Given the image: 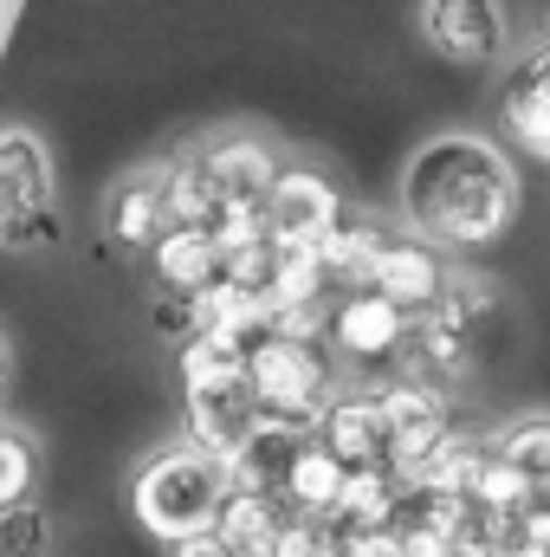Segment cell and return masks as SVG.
<instances>
[{
	"label": "cell",
	"mask_w": 550,
	"mask_h": 557,
	"mask_svg": "<svg viewBox=\"0 0 550 557\" xmlns=\"http://www.w3.org/2000/svg\"><path fill=\"white\" fill-rule=\"evenodd\" d=\"M350 473H363V467H389V434H383V403H376V389L370 396H337L317 428H311Z\"/></svg>",
	"instance_id": "14"
},
{
	"label": "cell",
	"mask_w": 550,
	"mask_h": 557,
	"mask_svg": "<svg viewBox=\"0 0 550 557\" xmlns=\"http://www.w3.org/2000/svg\"><path fill=\"white\" fill-rule=\"evenodd\" d=\"M7 383H13V363H7V344H0V403H7Z\"/></svg>",
	"instance_id": "25"
},
{
	"label": "cell",
	"mask_w": 550,
	"mask_h": 557,
	"mask_svg": "<svg viewBox=\"0 0 550 557\" xmlns=\"http://www.w3.org/2000/svg\"><path fill=\"white\" fill-rule=\"evenodd\" d=\"M285 519H291V512H285V499L234 486V493H227V506H221V519H214V539H227V552H234V557H278Z\"/></svg>",
	"instance_id": "17"
},
{
	"label": "cell",
	"mask_w": 550,
	"mask_h": 557,
	"mask_svg": "<svg viewBox=\"0 0 550 557\" xmlns=\"http://www.w3.org/2000/svg\"><path fill=\"white\" fill-rule=\"evenodd\" d=\"M518 169L492 137L473 131H447V137L421 143L414 162L402 169V214L427 247H453V253H479L492 240H505V227L518 221Z\"/></svg>",
	"instance_id": "1"
},
{
	"label": "cell",
	"mask_w": 550,
	"mask_h": 557,
	"mask_svg": "<svg viewBox=\"0 0 550 557\" xmlns=\"http://www.w3.org/2000/svg\"><path fill=\"white\" fill-rule=\"evenodd\" d=\"M421 39L466 72H486L512 52L505 0H421Z\"/></svg>",
	"instance_id": "7"
},
{
	"label": "cell",
	"mask_w": 550,
	"mask_h": 557,
	"mask_svg": "<svg viewBox=\"0 0 550 557\" xmlns=\"http://www.w3.org/2000/svg\"><path fill=\"white\" fill-rule=\"evenodd\" d=\"M473 337H479V324L460 311V305H434V311H421L409 324V350H402V363H409V383H427V389H447L453 376H466V363H473Z\"/></svg>",
	"instance_id": "9"
},
{
	"label": "cell",
	"mask_w": 550,
	"mask_h": 557,
	"mask_svg": "<svg viewBox=\"0 0 550 557\" xmlns=\"http://www.w3.org/2000/svg\"><path fill=\"white\" fill-rule=\"evenodd\" d=\"M182 416H188V441L201 454H214L221 467H234V454L260 434V396L247 383V344L195 331L182 344Z\"/></svg>",
	"instance_id": "2"
},
{
	"label": "cell",
	"mask_w": 550,
	"mask_h": 557,
	"mask_svg": "<svg viewBox=\"0 0 550 557\" xmlns=\"http://www.w3.org/2000/svg\"><path fill=\"white\" fill-rule=\"evenodd\" d=\"M492 454L532 486V499H550V416H518L492 434Z\"/></svg>",
	"instance_id": "21"
},
{
	"label": "cell",
	"mask_w": 550,
	"mask_h": 557,
	"mask_svg": "<svg viewBox=\"0 0 550 557\" xmlns=\"http://www.w3.org/2000/svg\"><path fill=\"white\" fill-rule=\"evenodd\" d=\"M52 552V519H46V506H13V512H0V557H46Z\"/></svg>",
	"instance_id": "23"
},
{
	"label": "cell",
	"mask_w": 550,
	"mask_h": 557,
	"mask_svg": "<svg viewBox=\"0 0 550 557\" xmlns=\"http://www.w3.org/2000/svg\"><path fill=\"white\" fill-rule=\"evenodd\" d=\"M247 383L260 396L266 421H291V428H317V416L337 403V363L324 337L304 331H260L247 344Z\"/></svg>",
	"instance_id": "4"
},
{
	"label": "cell",
	"mask_w": 550,
	"mask_h": 557,
	"mask_svg": "<svg viewBox=\"0 0 550 557\" xmlns=\"http://www.w3.org/2000/svg\"><path fill=\"white\" fill-rule=\"evenodd\" d=\"M168 557H234V552H227V539L201 532V539H182V545H168Z\"/></svg>",
	"instance_id": "24"
},
{
	"label": "cell",
	"mask_w": 550,
	"mask_h": 557,
	"mask_svg": "<svg viewBox=\"0 0 550 557\" xmlns=\"http://www.w3.org/2000/svg\"><path fill=\"white\" fill-rule=\"evenodd\" d=\"M149 267H155V285L168 298H201L214 278H227V253H221L214 227H168L149 247Z\"/></svg>",
	"instance_id": "13"
},
{
	"label": "cell",
	"mask_w": 550,
	"mask_h": 557,
	"mask_svg": "<svg viewBox=\"0 0 550 557\" xmlns=\"http://www.w3.org/2000/svg\"><path fill=\"white\" fill-rule=\"evenodd\" d=\"M376 403H383V434H389V467L414 480L447 441H453V421H447V403H440V389H427V383H383L376 389Z\"/></svg>",
	"instance_id": "8"
},
{
	"label": "cell",
	"mask_w": 550,
	"mask_h": 557,
	"mask_svg": "<svg viewBox=\"0 0 550 557\" xmlns=\"http://www.w3.org/2000/svg\"><path fill=\"white\" fill-rule=\"evenodd\" d=\"M155 182H162V208H168V227H214V214H221V188H214V175H208V162L188 149V156H175V162H162L155 169Z\"/></svg>",
	"instance_id": "20"
},
{
	"label": "cell",
	"mask_w": 550,
	"mask_h": 557,
	"mask_svg": "<svg viewBox=\"0 0 550 557\" xmlns=\"http://www.w3.org/2000/svg\"><path fill=\"white\" fill-rule=\"evenodd\" d=\"M409 311L396 298H383L376 285H350L330 298V318H324V344L330 357L357 363V370H376V363H396L409 350Z\"/></svg>",
	"instance_id": "6"
},
{
	"label": "cell",
	"mask_w": 550,
	"mask_h": 557,
	"mask_svg": "<svg viewBox=\"0 0 550 557\" xmlns=\"http://www.w3.org/2000/svg\"><path fill=\"white\" fill-rule=\"evenodd\" d=\"M195 156L208 162V175H214V188L227 201H266L278 182V162L260 137H214V143H201Z\"/></svg>",
	"instance_id": "16"
},
{
	"label": "cell",
	"mask_w": 550,
	"mask_h": 557,
	"mask_svg": "<svg viewBox=\"0 0 550 557\" xmlns=\"http://www.w3.org/2000/svg\"><path fill=\"white\" fill-rule=\"evenodd\" d=\"M33 480H39V454H33V441L13 434V428H0V512L26 506V499H33Z\"/></svg>",
	"instance_id": "22"
},
{
	"label": "cell",
	"mask_w": 550,
	"mask_h": 557,
	"mask_svg": "<svg viewBox=\"0 0 550 557\" xmlns=\"http://www.w3.org/2000/svg\"><path fill=\"white\" fill-rule=\"evenodd\" d=\"M545 46H550V13H545Z\"/></svg>",
	"instance_id": "26"
},
{
	"label": "cell",
	"mask_w": 550,
	"mask_h": 557,
	"mask_svg": "<svg viewBox=\"0 0 550 557\" xmlns=\"http://www.w3.org/2000/svg\"><path fill=\"white\" fill-rule=\"evenodd\" d=\"M59 247V175L52 149L7 124L0 131V253H39Z\"/></svg>",
	"instance_id": "5"
},
{
	"label": "cell",
	"mask_w": 550,
	"mask_h": 557,
	"mask_svg": "<svg viewBox=\"0 0 550 557\" xmlns=\"http://www.w3.org/2000/svg\"><path fill=\"white\" fill-rule=\"evenodd\" d=\"M227 493H234V473H227L214 454H201L195 441H175V447L149 454L137 467V480H130V512H137V525L149 539L182 545V539L214 532Z\"/></svg>",
	"instance_id": "3"
},
{
	"label": "cell",
	"mask_w": 550,
	"mask_h": 557,
	"mask_svg": "<svg viewBox=\"0 0 550 557\" xmlns=\"http://www.w3.org/2000/svg\"><path fill=\"white\" fill-rule=\"evenodd\" d=\"M343 486H350V467L311 434L304 447H298V460H291V473H285V512H298V519H337V506H343Z\"/></svg>",
	"instance_id": "15"
},
{
	"label": "cell",
	"mask_w": 550,
	"mask_h": 557,
	"mask_svg": "<svg viewBox=\"0 0 550 557\" xmlns=\"http://www.w3.org/2000/svg\"><path fill=\"white\" fill-rule=\"evenodd\" d=\"M499 124L512 131V143L525 156L550 162V46L518 52V65L499 85Z\"/></svg>",
	"instance_id": "12"
},
{
	"label": "cell",
	"mask_w": 550,
	"mask_h": 557,
	"mask_svg": "<svg viewBox=\"0 0 550 557\" xmlns=\"http://www.w3.org/2000/svg\"><path fill=\"white\" fill-rule=\"evenodd\" d=\"M311 441V428H291V421H260V434L234 454V486H247V493H285V473H291V460H298V447Z\"/></svg>",
	"instance_id": "19"
},
{
	"label": "cell",
	"mask_w": 550,
	"mask_h": 557,
	"mask_svg": "<svg viewBox=\"0 0 550 557\" xmlns=\"http://www.w3.org/2000/svg\"><path fill=\"white\" fill-rule=\"evenodd\" d=\"M337 221H343V201L317 169H278L273 195H266V234L273 240H311L317 247Z\"/></svg>",
	"instance_id": "11"
},
{
	"label": "cell",
	"mask_w": 550,
	"mask_h": 557,
	"mask_svg": "<svg viewBox=\"0 0 550 557\" xmlns=\"http://www.w3.org/2000/svg\"><path fill=\"white\" fill-rule=\"evenodd\" d=\"M104 227H111V240L130 247V253H149V247L168 234V208H162V182H155V169H149V175H130V182H117V188L104 195Z\"/></svg>",
	"instance_id": "18"
},
{
	"label": "cell",
	"mask_w": 550,
	"mask_h": 557,
	"mask_svg": "<svg viewBox=\"0 0 550 557\" xmlns=\"http://www.w3.org/2000/svg\"><path fill=\"white\" fill-rule=\"evenodd\" d=\"M447 278L453 273L440 267V247H427L421 234H389L363 285H376V292L396 298L409 318H421V311H434V305L447 298Z\"/></svg>",
	"instance_id": "10"
}]
</instances>
